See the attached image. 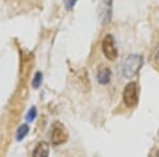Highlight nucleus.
Returning a JSON list of instances; mask_svg holds the SVG:
<instances>
[{
	"label": "nucleus",
	"instance_id": "obj_1",
	"mask_svg": "<svg viewBox=\"0 0 159 157\" xmlns=\"http://www.w3.org/2000/svg\"><path fill=\"white\" fill-rule=\"evenodd\" d=\"M143 65V56L140 54H129L122 64V76L132 79L139 72Z\"/></svg>",
	"mask_w": 159,
	"mask_h": 157
},
{
	"label": "nucleus",
	"instance_id": "obj_2",
	"mask_svg": "<svg viewBox=\"0 0 159 157\" xmlns=\"http://www.w3.org/2000/svg\"><path fill=\"white\" fill-rule=\"evenodd\" d=\"M50 140L52 145H60L68 140V132L65 125L60 121H56L51 125L50 128Z\"/></svg>",
	"mask_w": 159,
	"mask_h": 157
},
{
	"label": "nucleus",
	"instance_id": "obj_3",
	"mask_svg": "<svg viewBox=\"0 0 159 157\" xmlns=\"http://www.w3.org/2000/svg\"><path fill=\"white\" fill-rule=\"evenodd\" d=\"M122 98L123 102H124L126 107H134L138 104V87L137 84L135 82H129V84H126V86L124 87L122 92Z\"/></svg>",
	"mask_w": 159,
	"mask_h": 157
},
{
	"label": "nucleus",
	"instance_id": "obj_4",
	"mask_svg": "<svg viewBox=\"0 0 159 157\" xmlns=\"http://www.w3.org/2000/svg\"><path fill=\"white\" fill-rule=\"evenodd\" d=\"M102 52L108 61H115L118 56V49L116 47L115 38L111 34H106L102 40Z\"/></svg>",
	"mask_w": 159,
	"mask_h": 157
},
{
	"label": "nucleus",
	"instance_id": "obj_5",
	"mask_svg": "<svg viewBox=\"0 0 159 157\" xmlns=\"http://www.w3.org/2000/svg\"><path fill=\"white\" fill-rule=\"evenodd\" d=\"M110 78H111V71L109 68L106 67H102L97 72V81L101 85H106L109 83Z\"/></svg>",
	"mask_w": 159,
	"mask_h": 157
},
{
	"label": "nucleus",
	"instance_id": "obj_6",
	"mask_svg": "<svg viewBox=\"0 0 159 157\" xmlns=\"http://www.w3.org/2000/svg\"><path fill=\"white\" fill-rule=\"evenodd\" d=\"M50 153V148L49 145L45 141L37 143V145L35 146L34 151H33V156L34 157H47L49 156Z\"/></svg>",
	"mask_w": 159,
	"mask_h": 157
},
{
	"label": "nucleus",
	"instance_id": "obj_7",
	"mask_svg": "<svg viewBox=\"0 0 159 157\" xmlns=\"http://www.w3.org/2000/svg\"><path fill=\"white\" fill-rule=\"evenodd\" d=\"M29 131H30V127L28 124H21L20 127L17 128L16 131V135H15V139L17 141H21L25 136L29 134Z\"/></svg>",
	"mask_w": 159,
	"mask_h": 157
},
{
	"label": "nucleus",
	"instance_id": "obj_8",
	"mask_svg": "<svg viewBox=\"0 0 159 157\" xmlns=\"http://www.w3.org/2000/svg\"><path fill=\"white\" fill-rule=\"evenodd\" d=\"M42 83H43V73L40 72V71H37V72L34 74V76H33L31 85H32L33 88L37 89L38 87H40Z\"/></svg>",
	"mask_w": 159,
	"mask_h": 157
},
{
	"label": "nucleus",
	"instance_id": "obj_9",
	"mask_svg": "<svg viewBox=\"0 0 159 157\" xmlns=\"http://www.w3.org/2000/svg\"><path fill=\"white\" fill-rule=\"evenodd\" d=\"M36 115H37L36 107L32 106L29 109V112L27 113V115H25V120H27V122H33V121L35 120V118H36Z\"/></svg>",
	"mask_w": 159,
	"mask_h": 157
},
{
	"label": "nucleus",
	"instance_id": "obj_10",
	"mask_svg": "<svg viewBox=\"0 0 159 157\" xmlns=\"http://www.w3.org/2000/svg\"><path fill=\"white\" fill-rule=\"evenodd\" d=\"M75 2H76V0H64L66 10H67V11H70V10L74 7Z\"/></svg>",
	"mask_w": 159,
	"mask_h": 157
},
{
	"label": "nucleus",
	"instance_id": "obj_11",
	"mask_svg": "<svg viewBox=\"0 0 159 157\" xmlns=\"http://www.w3.org/2000/svg\"><path fill=\"white\" fill-rule=\"evenodd\" d=\"M155 60H156V62H157V63L159 64V45H158V47H157V50H156Z\"/></svg>",
	"mask_w": 159,
	"mask_h": 157
},
{
	"label": "nucleus",
	"instance_id": "obj_12",
	"mask_svg": "<svg viewBox=\"0 0 159 157\" xmlns=\"http://www.w3.org/2000/svg\"><path fill=\"white\" fill-rule=\"evenodd\" d=\"M103 1H104L106 4H108V6H110V4H111V2H112V0H103Z\"/></svg>",
	"mask_w": 159,
	"mask_h": 157
}]
</instances>
